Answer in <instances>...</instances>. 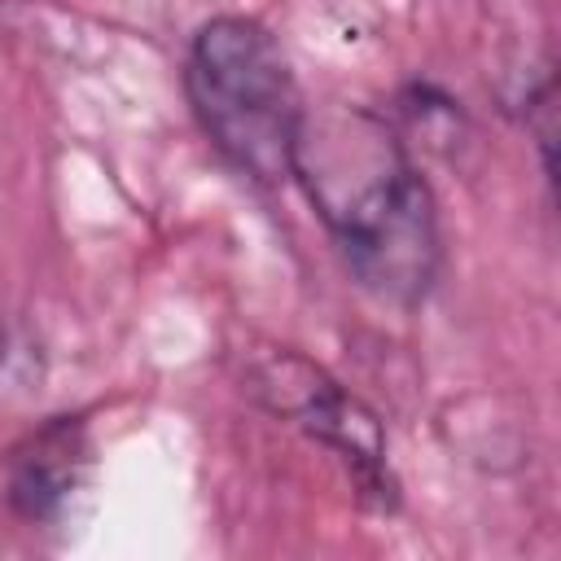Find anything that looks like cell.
Wrapping results in <instances>:
<instances>
[{"instance_id": "277c9868", "label": "cell", "mask_w": 561, "mask_h": 561, "mask_svg": "<svg viewBox=\"0 0 561 561\" xmlns=\"http://www.w3.org/2000/svg\"><path fill=\"white\" fill-rule=\"evenodd\" d=\"M88 473V438L75 416H57L35 430L9 465V500L22 517L48 522L66 508Z\"/></svg>"}, {"instance_id": "6da1fadb", "label": "cell", "mask_w": 561, "mask_h": 561, "mask_svg": "<svg viewBox=\"0 0 561 561\" xmlns=\"http://www.w3.org/2000/svg\"><path fill=\"white\" fill-rule=\"evenodd\" d=\"M342 259L386 302H416L438 276V215L399 136L364 105L302 110L294 167Z\"/></svg>"}, {"instance_id": "3957f363", "label": "cell", "mask_w": 561, "mask_h": 561, "mask_svg": "<svg viewBox=\"0 0 561 561\" xmlns=\"http://www.w3.org/2000/svg\"><path fill=\"white\" fill-rule=\"evenodd\" d=\"M254 390L263 394V403L272 412L294 416L307 434H316L320 443H329L359 478L364 495H373L377 504L394 500V482L386 473V438L377 416L346 394L337 381H329L320 368H311L298 355H280L272 364H263L254 373Z\"/></svg>"}, {"instance_id": "7a4b0ae2", "label": "cell", "mask_w": 561, "mask_h": 561, "mask_svg": "<svg viewBox=\"0 0 561 561\" xmlns=\"http://www.w3.org/2000/svg\"><path fill=\"white\" fill-rule=\"evenodd\" d=\"M188 101L215 149L259 184L289 180L302 96L294 70L254 18H210L188 48Z\"/></svg>"}]
</instances>
